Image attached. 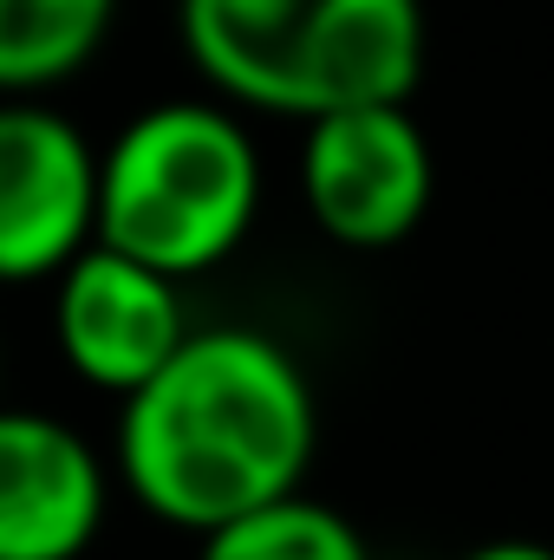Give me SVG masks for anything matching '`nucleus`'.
<instances>
[{
  "mask_svg": "<svg viewBox=\"0 0 554 560\" xmlns=\"http://www.w3.org/2000/svg\"><path fill=\"white\" fill-rule=\"evenodd\" d=\"M176 20L222 98L307 125L412 105L424 79V0H183Z\"/></svg>",
  "mask_w": 554,
  "mask_h": 560,
  "instance_id": "obj_2",
  "label": "nucleus"
},
{
  "mask_svg": "<svg viewBox=\"0 0 554 560\" xmlns=\"http://www.w3.org/2000/svg\"><path fill=\"white\" fill-rule=\"evenodd\" d=\"M112 13L118 0H0V98L72 79L99 52Z\"/></svg>",
  "mask_w": 554,
  "mask_h": 560,
  "instance_id": "obj_8",
  "label": "nucleus"
},
{
  "mask_svg": "<svg viewBox=\"0 0 554 560\" xmlns=\"http://www.w3.org/2000/svg\"><path fill=\"white\" fill-rule=\"evenodd\" d=\"M105 522V469L59 418L0 411V560H79Z\"/></svg>",
  "mask_w": 554,
  "mask_h": 560,
  "instance_id": "obj_7",
  "label": "nucleus"
},
{
  "mask_svg": "<svg viewBox=\"0 0 554 560\" xmlns=\"http://www.w3.org/2000/svg\"><path fill=\"white\" fill-rule=\"evenodd\" d=\"M53 339L85 385L138 398L143 385L189 346V313L176 280L118 248H85L53 293Z\"/></svg>",
  "mask_w": 554,
  "mask_h": 560,
  "instance_id": "obj_6",
  "label": "nucleus"
},
{
  "mask_svg": "<svg viewBox=\"0 0 554 560\" xmlns=\"http://www.w3.org/2000/svg\"><path fill=\"white\" fill-rule=\"evenodd\" d=\"M430 189H437V156L412 105H366L307 125L300 196L326 242L359 255L399 248L424 222Z\"/></svg>",
  "mask_w": 554,
  "mask_h": 560,
  "instance_id": "obj_4",
  "label": "nucleus"
},
{
  "mask_svg": "<svg viewBox=\"0 0 554 560\" xmlns=\"http://www.w3.org/2000/svg\"><path fill=\"white\" fill-rule=\"evenodd\" d=\"M99 242V150L33 98L0 105V280L66 275Z\"/></svg>",
  "mask_w": 554,
  "mask_h": 560,
  "instance_id": "obj_5",
  "label": "nucleus"
},
{
  "mask_svg": "<svg viewBox=\"0 0 554 560\" xmlns=\"http://www.w3.org/2000/svg\"><path fill=\"white\" fill-rule=\"evenodd\" d=\"M463 560H554V548H542V541H483Z\"/></svg>",
  "mask_w": 554,
  "mask_h": 560,
  "instance_id": "obj_10",
  "label": "nucleus"
},
{
  "mask_svg": "<svg viewBox=\"0 0 554 560\" xmlns=\"http://www.w3.org/2000/svg\"><path fill=\"white\" fill-rule=\"evenodd\" d=\"M262 209V156L235 112L170 98L99 156V248L189 280L242 248Z\"/></svg>",
  "mask_w": 554,
  "mask_h": 560,
  "instance_id": "obj_3",
  "label": "nucleus"
},
{
  "mask_svg": "<svg viewBox=\"0 0 554 560\" xmlns=\"http://www.w3.org/2000/svg\"><path fill=\"white\" fill-rule=\"evenodd\" d=\"M313 443L320 411L293 352L255 326H203L125 398L118 469L150 515L216 535L300 495Z\"/></svg>",
  "mask_w": 554,
  "mask_h": 560,
  "instance_id": "obj_1",
  "label": "nucleus"
},
{
  "mask_svg": "<svg viewBox=\"0 0 554 560\" xmlns=\"http://www.w3.org/2000/svg\"><path fill=\"white\" fill-rule=\"evenodd\" d=\"M196 560H372V555H366L359 528L339 509H326L313 495H287L275 509H255V515L203 535Z\"/></svg>",
  "mask_w": 554,
  "mask_h": 560,
  "instance_id": "obj_9",
  "label": "nucleus"
}]
</instances>
